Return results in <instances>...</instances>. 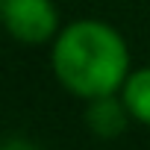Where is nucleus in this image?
Instances as JSON below:
<instances>
[{
    "mask_svg": "<svg viewBox=\"0 0 150 150\" xmlns=\"http://www.w3.org/2000/svg\"><path fill=\"white\" fill-rule=\"evenodd\" d=\"M50 71L56 83L80 100L118 94L132 71L129 44L109 21H68L50 41Z\"/></svg>",
    "mask_w": 150,
    "mask_h": 150,
    "instance_id": "f257e3e1",
    "label": "nucleus"
},
{
    "mask_svg": "<svg viewBox=\"0 0 150 150\" xmlns=\"http://www.w3.org/2000/svg\"><path fill=\"white\" fill-rule=\"evenodd\" d=\"M0 30H6L18 44L41 47L59 35L62 18L53 0H3Z\"/></svg>",
    "mask_w": 150,
    "mask_h": 150,
    "instance_id": "f03ea898",
    "label": "nucleus"
},
{
    "mask_svg": "<svg viewBox=\"0 0 150 150\" xmlns=\"http://www.w3.org/2000/svg\"><path fill=\"white\" fill-rule=\"evenodd\" d=\"M129 121L132 118H129L121 94H106V97L86 100V127L97 138H118L129 127Z\"/></svg>",
    "mask_w": 150,
    "mask_h": 150,
    "instance_id": "7ed1b4c3",
    "label": "nucleus"
},
{
    "mask_svg": "<svg viewBox=\"0 0 150 150\" xmlns=\"http://www.w3.org/2000/svg\"><path fill=\"white\" fill-rule=\"evenodd\" d=\"M118 94H121L129 118L141 127H150V65L132 68Z\"/></svg>",
    "mask_w": 150,
    "mask_h": 150,
    "instance_id": "20e7f679",
    "label": "nucleus"
},
{
    "mask_svg": "<svg viewBox=\"0 0 150 150\" xmlns=\"http://www.w3.org/2000/svg\"><path fill=\"white\" fill-rule=\"evenodd\" d=\"M0 6H3V0H0Z\"/></svg>",
    "mask_w": 150,
    "mask_h": 150,
    "instance_id": "39448f33",
    "label": "nucleus"
}]
</instances>
